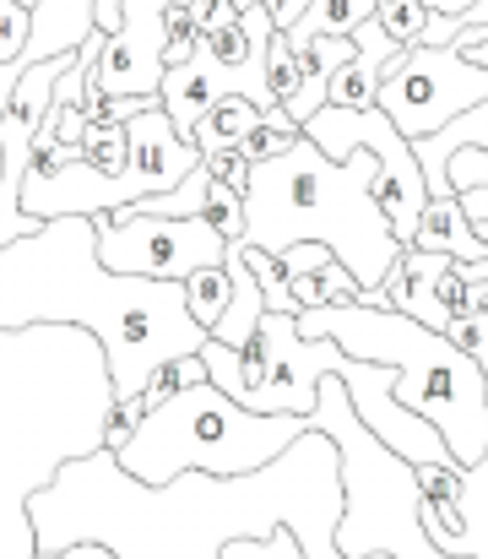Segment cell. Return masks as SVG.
Returning <instances> with one entry per match:
<instances>
[{
  "label": "cell",
  "mask_w": 488,
  "mask_h": 559,
  "mask_svg": "<svg viewBox=\"0 0 488 559\" xmlns=\"http://www.w3.org/2000/svg\"><path fill=\"white\" fill-rule=\"evenodd\" d=\"M38 321L98 337L115 402L142 396L163 359L206 343V326L185 310V283L109 272L98 261V228L82 212L44 217L33 234L0 245V332Z\"/></svg>",
  "instance_id": "6da1fadb"
},
{
  "label": "cell",
  "mask_w": 488,
  "mask_h": 559,
  "mask_svg": "<svg viewBox=\"0 0 488 559\" xmlns=\"http://www.w3.org/2000/svg\"><path fill=\"white\" fill-rule=\"evenodd\" d=\"M109 365L82 326H5L0 332V559H33L27 495L60 462L104 445Z\"/></svg>",
  "instance_id": "7a4b0ae2"
},
{
  "label": "cell",
  "mask_w": 488,
  "mask_h": 559,
  "mask_svg": "<svg viewBox=\"0 0 488 559\" xmlns=\"http://www.w3.org/2000/svg\"><path fill=\"white\" fill-rule=\"evenodd\" d=\"M380 158L374 147H353L347 158L321 153L305 131L277 158L250 164L245 180V239L283 255L288 245H325L364 288H380L402 239L374 206L369 180Z\"/></svg>",
  "instance_id": "3957f363"
},
{
  "label": "cell",
  "mask_w": 488,
  "mask_h": 559,
  "mask_svg": "<svg viewBox=\"0 0 488 559\" xmlns=\"http://www.w3.org/2000/svg\"><path fill=\"white\" fill-rule=\"evenodd\" d=\"M299 337H331L353 359L396 365L391 396L413 413H424L451 456L467 467L488 451V374L445 343V332L391 310V305H310L294 316Z\"/></svg>",
  "instance_id": "277c9868"
},
{
  "label": "cell",
  "mask_w": 488,
  "mask_h": 559,
  "mask_svg": "<svg viewBox=\"0 0 488 559\" xmlns=\"http://www.w3.org/2000/svg\"><path fill=\"white\" fill-rule=\"evenodd\" d=\"M305 429H316L310 413H250L245 402L223 396L212 380H195L163 407L142 413V424L126 435L115 462L136 484H168L179 473L239 478L266 467Z\"/></svg>",
  "instance_id": "5b68a950"
},
{
  "label": "cell",
  "mask_w": 488,
  "mask_h": 559,
  "mask_svg": "<svg viewBox=\"0 0 488 559\" xmlns=\"http://www.w3.org/2000/svg\"><path fill=\"white\" fill-rule=\"evenodd\" d=\"M310 424L331 435L336 445V484H342V511H336V555L358 559V555H396V559H462V555H440L424 538L418 522V473L407 456H396L347 402V385L336 374L316 380V407Z\"/></svg>",
  "instance_id": "8992f818"
},
{
  "label": "cell",
  "mask_w": 488,
  "mask_h": 559,
  "mask_svg": "<svg viewBox=\"0 0 488 559\" xmlns=\"http://www.w3.org/2000/svg\"><path fill=\"white\" fill-rule=\"evenodd\" d=\"M488 98V71L462 60L451 44H413L402 49L385 76H380V93H374V109L407 136H429L440 131L445 120L467 115L473 104Z\"/></svg>",
  "instance_id": "52a82bcc"
},
{
  "label": "cell",
  "mask_w": 488,
  "mask_h": 559,
  "mask_svg": "<svg viewBox=\"0 0 488 559\" xmlns=\"http://www.w3.org/2000/svg\"><path fill=\"white\" fill-rule=\"evenodd\" d=\"M93 228H98V261L109 272H126V277H190L195 266H217L228 239L201 217H158V212H131V217H115V212H93Z\"/></svg>",
  "instance_id": "ba28073f"
},
{
  "label": "cell",
  "mask_w": 488,
  "mask_h": 559,
  "mask_svg": "<svg viewBox=\"0 0 488 559\" xmlns=\"http://www.w3.org/2000/svg\"><path fill=\"white\" fill-rule=\"evenodd\" d=\"M418 473V522L440 555L488 559V451L478 462H413Z\"/></svg>",
  "instance_id": "9c48e42d"
},
{
  "label": "cell",
  "mask_w": 488,
  "mask_h": 559,
  "mask_svg": "<svg viewBox=\"0 0 488 559\" xmlns=\"http://www.w3.org/2000/svg\"><path fill=\"white\" fill-rule=\"evenodd\" d=\"M163 0H126L120 27L104 33V49L93 60V87L126 93V98H158L163 82Z\"/></svg>",
  "instance_id": "30bf717a"
},
{
  "label": "cell",
  "mask_w": 488,
  "mask_h": 559,
  "mask_svg": "<svg viewBox=\"0 0 488 559\" xmlns=\"http://www.w3.org/2000/svg\"><path fill=\"white\" fill-rule=\"evenodd\" d=\"M347 38H353V55L331 71V82H325V104H336V109H374L380 76H385V66L402 55V44H396L374 16H364Z\"/></svg>",
  "instance_id": "8fae6325"
},
{
  "label": "cell",
  "mask_w": 488,
  "mask_h": 559,
  "mask_svg": "<svg viewBox=\"0 0 488 559\" xmlns=\"http://www.w3.org/2000/svg\"><path fill=\"white\" fill-rule=\"evenodd\" d=\"M462 147H484L488 153V98L484 104H473L467 115L445 120L440 131H429V136H418V142H413V158H418V169H424L429 195H451L445 164H451V153H462Z\"/></svg>",
  "instance_id": "7c38bea8"
},
{
  "label": "cell",
  "mask_w": 488,
  "mask_h": 559,
  "mask_svg": "<svg viewBox=\"0 0 488 559\" xmlns=\"http://www.w3.org/2000/svg\"><path fill=\"white\" fill-rule=\"evenodd\" d=\"M93 33V0H33L27 5V44L22 60H49L76 49Z\"/></svg>",
  "instance_id": "4fadbf2b"
},
{
  "label": "cell",
  "mask_w": 488,
  "mask_h": 559,
  "mask_svg": "<svg viewBox=\"0 0 488 559\" xmlns=\"http://www.w3.org/2000/svg\"><path fill=\"white\" fill-rule=\"evenodd\" d=\"M407 245H418V250H445V255H456V261H484L488 255V245L473 234V223H467L456 190H451V195H429V206H424V217H418V228H413Z\"/></svg>",
  "instance_id": "5bb4252c"
},
{
  "label": "cell",
  "mask_w": 488,
  "mask_h": 559,
  "mask_svg": "<svg viewBox=\"0 0 488 559\" xmlns=\"http://www.w3.org/2000/svg\"><path fill=\"white\" fill-rule=\"evenodd\" d=\"M261 120V104H250L245 93H228V98H217V104H206L201 109V120L190 126V147L195 153H217V147H234V142H245L250 136V126Z\"/></svg>",
  "instance_id": "9a60e30c"
},
{
  "label": "cell",
  "mask_w": 488,
  "mask_h": 559,
  "mask_svg": "<svg viewBox=\"0 0 488 559\" xmlns=\"http://www.w3.org/2000/svg\"><path fill=\"white\" fill-rule=\"evenodd\" d=\"M201 354V365H206V380L223 391V396H234V402H250V391L261 385V343L250 348V354H239V348H228V343H217L212 332H206V343L195 348Z\"/></svg>",
  "instance_id": "2e32d148"
},
{
  "label": "cell",
  "mask_w": 488,
  "mask_h": 559,
  "mask_svg": "<svg viewBox=\"0 0 488 559\" xmlns=\"http://www.w3.org/2000/svg\"><path fill=\"white\" fill-rule=\"evenodd\" d=\"M239 255H245V266L255 272L266 310L299 316V305H294V294H288V266H283V255H272V250H261V245H250V239H239Z\"/></svg>",
  "instance_id": "e0dca14e"
},
{
  "label": "cell",
  "mask_w": 488,
  "mask_h": 559,
  "mask_svg": "<svg viewBox=\"0 0 488 559\" xmlns=\"http://www.w3.org/2000/svg\"><path fill=\"white\" fill-rule=\"evenodd\" d=\"M364 16H374V0H310L288 33H342L347 38Z\"/></svg>",
  "instance_id": "ac0fdd59"
},
{
  "label": "cell",
  "mask_w": 488,
  "mask_h": 559,
  "mask_svg": "<svg viewBox=\"0 0 488 559\" xmlns=\"http://www.w3.org/2000/svg\"><path fill=\"white\" fill-rule=\"evenodd\" d=\"M185 283V310L201 321V326H212L217 316H223V305H228V272H223V261L217 266H195L190 277H179Z\"/></svg>",
  "instance_id": "d6986e66"
},
{
  "label": "cell",
  "mask_w": 488,
  "mask_h": 559,
  "mask_svg": "<svg viewBox=\"0 0 488 559\" xmlns=\"http://www.w3.org/2000/svg\"><path fill=\"white\" fill-rule=\"evenodd\" d=\"M82 158H87L98 175L120 180V175H126V164H131L126 126H87V131H82Z\"/></svg>",
  "instance_id": "ffe728a7"
},
{
  "label": "cell",
  "mask_w": 488,
  "mask_h": 559,
  "mask_svg": "<svg viewBox=\"0 0 488 559\" xmlns=\"http://www.w3.org/2000/svg\"><path fill=\"white\" fill-rule=\"evenodd\" d=\"M445 343H456L478 370L488 374V299L484 305H467V310H456V316H445Z\"/></svg>",
  "instance_id": "44dd1931"
},
{
  "label": "cell",
  "mask_w": 488,
  "mask_h": 559,
  "mask_svg": "<svg viewBox=\"0 0 488 559\" xmlns=\"http://www.w3.org/2000/svg\"><path fill=\"white\" fill-rule=\"evenodd\" d=\"M429 5L424 0H374V22L402 44V49H413V44H424V33H429Z\"/></svg>",
  "instance_id": "7402d4cb"
},
{
  "label": "cell",
  "mask_w": 488,
  "mask_h": 559,
  "mask_svg": "<svg viewBox=\"0 0 488 559\" xmlns=\"http://www.w3.org/2000/svg\"><path fill=\"white\" fill-rule=\"evenodd\" d=\"M217 559H305L299 549V538H294V527L288 522H277L272 533H261V538H228Z\"/></svg>",
  "instance_id": "603a6c76"
},
{
  "label": "cell",
  "mask_w": 488,
  "mask_h": 559,
  "mask_svg": "<svg viewBox=\"0 0 488 559\" xmlns=\"http://www.w3.org/2000/svg\"><path fill=\"white\" fill-rule=\"evenodd\" d=\"M201 217L223 234V239H239L245 234V195L223 180H206V201H201Z\"/></svg>",
  "instance_id": "cb8c5ba5"
},
{
  "label": "cell",
  "mask_w": 488,
  "mask_h": 559,
  "mask_svg": "<svg viewBox=\"0 0 488 559\" xmlns=\"http://www.w3.org/2000/svg\"><path fill=\"white\" fill-rule=\"evenodd\" d=\"M266 87L277 104H288L299 93V60L288 49V33H272V44H266Z\"/></svg>",
  "instance_id": "d4e9b609"
},
{
  "label": "cell",
  "mask_w": 488,
  "mask_h": 559,
  "mask_svg": "<svg viewBox=\"0 0 488 559\" xmlns=\"http://www.w3.org/2000/svg\"><path fill=\"white\" fill-rule=\"evenodd\" d=\"M316 294H321V305H358L364 299V283L331 255V261L316 266Z\"/></svg>",
  "instance_id": "484cf974"
},
{
  "label": "cell",
  "mask_w": 488,
  "mask_h": 559,
  "mask_svg": "<svg viewBox=\"0 0 488 559\" xmlns=\"http://www.w3.org/2000/svg\"><path fill=\"white\" fill-rule=\"evenodd\" d=\"M142 413H147V402H142V396L109 402V413H104V451H120V445H126V435L142 424Z\"/></svg>",
  "instance_id": "4316f807"
},
{
  "label": "cell",
  "mask_w": 488,
  "mask_h": 559,
  "mask_svg": "<svg viewBox=\"0 0 488 559\" xmlns=\"http://www.w3.org/2000/svg\"><path fill=\"white\" fill-rule=\"evenodd\" d=\"M27 44V5L22 0H0V66L16 60Z\"/></svg>",
  "instance_id": "83f0119b"
},
{
  "label": "cell",
  "mask_w": 488,
  "mask_h": 559,
  "mask_svg": "<svg viewBox=\"0 0 488 559\" xmlns=\"http://www.w3.org/2000/svg\"><path fill=\"white\" fill-rule=\"evenodd\" d=\"M206 158V175L212 180H223V186H234L245 195V180H250V158L239 153V147H217V153H201Z\"/></svg>",
  "instance_id": "f1b7e54d"
},
{
  "label": "cell",
  "mask_w": 488,
  "mask_h": 559,
  "mask_svg": "<svg viewBox=\"0 0 488 559\" xmlns=\"http://www.w3.org/2000/svg\"><path fill=\"white\" fill-rule=\"evenodd\" d=\"M451 49H456L462 60H473V66L488 71V22H462L456 38H451Z\"/></svg>",
  "instance_id": "f546056e"
},
{
  "label": "cell",
  "mask_w": 488,
  "mask_h": 559,
  "mask_svg": "<svg viewBox=\"0 0 488 559\" xmlns=\"http://www.w3.org/2000/svg\"><path fill=\"white\" fill-rule=\"evenodd\" d=\"M190 5V16H195V27L201 33H212V27H223V22H234L239 16V5L234 0H185Z\"/></svg>",
  "instance_id": "4dcf8cb0"
},
{
  "label": "cell",
  "mask_w": 488,
  "mask_h": 559,
  "mask_svg": "<svg viewBox=\"0 0 488 559\" xmlns=\"http://www.w3.org/2000/svg\"><path fill=\"white\" fill-rule=\"evenodd\" d=\"M33 559H120L109 544H98V538H76V544H66V549H33Z\"/></svg>",
  "instance_id": "1f68e13d"
},
{
  "label": "cell",
  "mask_w": 488,
  "mask_h": 559,
  "mask_svg": "<svg viewBox=\"0 0 488 559\" xmlns=\"http://www.w3.org/2000/svg\"><path fill=\"white\" fill-rule=\"evenodd\" d=\"M456 201H462L467 223H488V180H478V186H462V190H456Z\"/></svg>",
  "instance_id": "d6a6232c"
},
{
  "label": "cell",
  "mask_w": 488,
  "mask_h": 559,
  "mask_svg": "<svg viewBox=\"0 0 488 559\" xmlns=\"http://www.w3.org/2000/svg\"><path fill=\"white\" fill-rule=\"evenodd\" d=\"M261 5H266L272 27H277V33H288V27H294V22L305 16V5H310V0H261Z\"/></svg>",
  "instance_id": "836d02e7"
},
{
  "label": "cell",
  "mask_w": 488,
  "mask_h": 559,
  "mask_svg": "<svg viewBox=\"0 0 488 559\" xmlns=\"http://www.w3.org/2000/svg\"><path fill=\"white\" fill-rule=\"evenodd\" d=\"M462 22H488V0H473V5L462 11Z\"/></svg>",
  "instance_id": "e575fe53"
},
{
  "label": "cell",
  "mask_w": 488,
  "mask_h": 559,
  "mask_svg": "<svg viewBox=\"0 0 488 559\" xmlns=\"http://www.w3.org/2000/svg\"><path fill=\"white\" fill-rule=\"evenodd\" d=\"M358 559H396V555H358Z\"/></svg>",
  "instance_id": "d590c367"
},
{
  "label": "cell",
  "mask_w": 488,
  "mask_h": 559,
  "mask_svg": "<svg viewBox=\"0 0 488 559\" xmlns=\"http://www.w3.org/2000/svg\"><path fill=\"white\" fill-rule=\"evenodd\" d=\"M234 5H239V11H245V5H250V0H234Z\"/></svg>",
  "instance_id": "8d00e7d4"
},
{
  "label": "cell",
  "mask_w": 488,
  "mask_h": 559,
  "mask_svg": "<svg viewBox=\"0 0 488 559\" xmlns=\"http://www.w3.org/2000/svg\"><path fill=\"white\" fill-rule=\"evenodd\" d=\"M325 559H342V555H325Z\"/></svg>",
  "instance_id": "74e56055"
},
{
  "label": "cell",
  "mask_w": 488,
  "mask_h": 559,
  "mask_svg": "<svg viewBox=\"0 0 488 559\" xmlns=\"http://www.w3.org/2000/svg\"><path fill=\"white\" fill-rule=\"evenodd\" d=\"M22 5H33V0H22Z\"/></svg>",
  "instance_id": "f35d334b"
},
{
  "label": "cell",
  "mask_w": 488,
  "mask_h": 559,
  "mask_svg": "<svg viewBox=\"0 0 488 559\" xmlns=\"http://www.w3.org/2000/svg\"><path fill=\"white\" fill-rule=\"evenodd\" d=\"M484 288H488V283H484Z\"/></svg>",
  "instance_id": "ab89813d"
}]
</instances>
